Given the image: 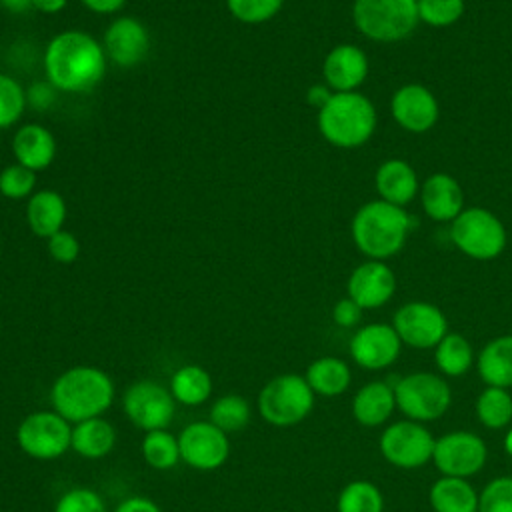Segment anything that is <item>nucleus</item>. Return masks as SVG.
Returning a JSON list of instances; mask_svg holds the SVG:
<instances>
[{
  "label": "nucleus",
  "mask_w": 512,
  "mask_h": 512,
  "mask_svg": "<svg viewBox=\"0 0 512 512\" xmlns=\"http://www.w3.org/2000/svg\"><path fill=\"white\" fill-rule=\"evenodd\" d=\"M434 442L436 438L426 424L400 418L382 430L378 450L390 466L400 470H418L432 462Z\"/></svg>",
  "instance_id": "9d476101"
},
{
  "label": "nucleus",
  "mask_w": 512,
  "mask_h": 512,
  "mask_svg": "<svg viewBox=\"0 0 512 512\" xmlns=\"http://www.w3.org/2000/svg\"><path fill=\"white\" fill-rule=\"evenodd\" d=\"M180 458L188 468L212 472L226 464L230 456V434L210 420L186 424L178 434Z\"/></svg>",
  "instance_id": "4468645a"
},
{
  "label": "nucleus",
  "mask_w": 512,
  "mask_h": 512,
  "mask_svg": "<svg viewBox=\"0 0 512 512\" xmlns=\"http://www.w3.org/2000/svg\"><path fill=\"white\" fill-rule=\"evenodd\" d=\"M420 24L430 28L454 26L466 12L464 0H416Z\"/></svg>",
  "instance_id": "c9c22d12"
},
{
  "label": "nucleus",
  "mask_w": 512,
  "mask_h": 512,
  "mask_svg": "<svg viewBox=\"0 0 512 512\" xmlns=\"http://www.w3.org/2000/svg\"><path fill=\"white\" fill-rule=\"evenodd\" d=\"M352 418L366 428L384 426L396 412L394 386L384 380H370L362 384L352 396Z\"/></svg>",
  "instance_id": "5701e85b"
},
{
  "label": "nucleus",
  "mask_w": 512,
  "mask_h": 512,
  "mask_svg": "<svg viewBox=\"0 0 512 512\" xmlns=\"http://www.w3.org/2000/svg\"><path fill=\"white\" fill-rule=\"evenodd\" d=\"M354 28L376 44H396L418 28L416 0H354Z\"/></svg>",
  "instance_id": "423d86ee"
},
{
  "label": "nucleus",
  "mask_w": 512,
  "mask_h": 512,
  "mask_svg": "<svg viewBox=\"0 0 512 512\" xmlns=\"http://www.w3.org/2000/svg\"><path fill=\"white\" fill-rule=\"evenodd\" d=\"M68 216L66 200L52 188H40L26 200L24 218L30 232L38 238L48 240L52 234L64 230Z\"/></svg>",
  "instance_id": "b1692460"
},
{
  "label": "nucleus",
  "mask_w": 512,
  "mask_h": 512,
  "mask_svg": "<svg viewBox=\"0 0 512 512\" xmlns=\"http://www.w3.org/2000/svg\"><path fill=\"white\" fill-rule=\"evenodd\" d=\"M396 274L384 260L360 262L346 280V296L352 298L364 312L378 310L396 294Z\"/></svg>",
  "instance_id": "f3484780"
},
{
  "label": "nucleus",
  "mask_w": 512,
  "mask_h": 512,
  "mask_svg": "<svg viewBox=\"0 0 512 512\" xmlns=\"http://www.w3.org/2000/svg\"><path fill=\"white\" fill-rule=\"evenodd\" d=\"M112 512H162V508L152 498L134 494L124 498Z\"/></svg>",
  "instance_id": "c03bdc74"
},
{
  "label": "nucleus",
  "mask_w": 512,
  "mask_h": 512,
  "mask_svg": "<svg viewBox=\"0 0 512 512\" xmlns=\"http://www.w3.org/2000/svg\"><path fill=\"white\" fill-rule=\"evenodd\" d=\"M488 460L484 438L472 430H450L436 438L432 464L440 476L472 478Z\"/></svg>",
  "instance_id": "9b49d317"
},
{
  "label": "nucleus",
  "mask_w": 512,
  "mask_h": 512,
  "mask_svg": "<svg viewBox=\"0 0 512 512\" xmlns=\"http://www.w3.org/2000/svg\"><path fill=\"white\" fill-rule=\"evenodd\" d=\"M476 420L488 430H506L512 424V394L508 388L484 386L474 400Z\"/></svg>",
  "instance_id": "7c9ffc66"
},
{
  "label": "nucleus",
  "mask_w": 512,
  "mask_h": 512,
  "mask_svg": "<svg viewBox=\"0 0 512 512\" xmlns=\"http://www.w3.org/2000/svg\"><path fill=\"white\" fill-rule=\"evenodd\" d=\"M208 420L226 434L242 432L252 420L250 402L242 394L218 396L210 406Z\"/></svg>",
  "instance_id": "473e14b6"
},
{
  "label": "nucleus",
  "mask_w": 512,
  "mask_h": 512,
  "mask_svg": "<svg viewBox=\"0 0 512 512\" xmlns=\"http://www.w3.org/2000/svg\"><path fill=\"white\" fill-rule=\"evenodd\" d=\"M232 18L242 24H264L284 6V0H224Z\"/></svg>",
  "instance_id": "4c0bfd02"
},
{
  "label": "nucleus",
  "mask_w": 512,
  "mask_h": 512,
  "mask_svg": "<svg viewBox=\"0 0 512 512\" xmlns=\"http://www.w3.org/2000/svg\"><path fill=\"white\" fill-rule=\"evenodd\" d=\"M116 396L114 380L98 366L78 364L56 376L50 404L70 424L104 416Z\"/></svg>",
  "instance_id": "7ed1b4c3"
},
{
  "label": "nucleus",
  "mask_w": 512,
  "mask_h": 512,
  "mask_svg": "<svg viewBox=\"0 0 512 512\" xmlns=\"http://www.w3.org/2000/svg\"><path fill=\"white\" fill-rule=\"evenodd\" d=\"M118 442V432L104 416L88 418L72 424V452L86 460H100L108 456Z\"/></svg>",
  "instance_id": "a878e982"
},
{
  "label": "nucleus",
  "mask_w": 512,
  "mask_h": 512,
  "mask_svg": "<svg viewBox=\"0 0 512 512\" xmlns=\"http://www.w3.org/2000/svg\"><path fill=\"white\" fill-rule=\"evenodd\" d=\"M124 416L140 430H162L174 418L176 400L172 398L168 386L158 380L142 378L132 382L122 394Z\"/></svg>",
  "instance_id": "f8f14e48"
},
{
  "label": "nucleus",
  "mask_w": 512,
  "mask_h": 512,
  "mask_svg": "<svg viewBox=\"0 0 512 512\" xmlns=\"http://www.w3.org/2000/svg\"><path fill=\"white\" fill-rule=\"evenodd\" d=\"M336 512H384V494L370 480H350L336 498Z\"/></svg>",
  "instance_id": "72a5a7b5"
},
{
  "label": "nucleus",
  "mask_w": 512,
  "mask_h": 512,
  "mask_svg": "<svg viewBox=\"0 0 512 512\" xmlns=\"http://www.w3.org/2000/svg\"><path fill=\"white\" fill-rule=\"evenodd\" d=\"M362 316H364V310L348 296L340 298L334 306H332V322L338 326V328H358L362 326Z\"/></svg>",
  "instance_id": "79ce46f5"
},
{
  "label": "nucleus",
  "mask_w": 512,
  "mask_h": 512,
  "mask_svg": "<svg viewBox=\"0 0 512 512\" xmlns=\"http://www.w3.org/2000/svg\"><path fill=\"white\" fill-rule=\"evenodd\" d=\"M46 250L54 262L72 264L80 256V242L70 230H60L46 240Z\"/></svg>",
  "instance_id": "a19ab883"
},
{
  "label": "nucleus",
  "mask_w": 512,
  "mask_h": 512,
  "mask_svg": "<svg viewBox=\"0 0 512 512\" xmlns=\"http://www.w3.org/2000/svg\"><path fill=\"white\" fill-rule=\"evenodd\" d=\"M450 242L472 260H494L498 258L508 244L506 226L502 220L488 208L466 206L448 228Z\"/></svg>",
  "instance_id": "0eeeda50"
},
{
  "label": "nucleus",
  "mask_w": 512,
  "mask_h": 512,
  "mask_svg": "<svg viewBox=\"0 0 512 512\" xmlns=\"http://www.w3.org/2000/svg\"><path fill=\"white\" fill-rule=\"evenodd\" d=\"M390 116L402 130L424 134L440 118V104L434 92L420 82H406L390 96Z\"/></svg>",
  "instance_id": "dca6fc26"
},
{
  "label": "nucleus",
  "mask_w": 512,
  "mask_h": 512,
  "mask_svg": "<svg viewBox=\"0 0 512 512\" xmlns=\"http://www.w3.org/2000/svg\"><path fill=\"white\" fill-rule=\"evenodd\" d=\"M502 448H504V452L512 458V424L506 428V432H504V440H502Z\"/></svg>",
  "instance_id": "8fccbe9b"
},
{
  "label": "nucleus",
  "mask_w": 512,
  "mask_h": 512,
  "mask_svg": "<svg viewBox=\"0 0 512 512\" xmlns=\"http://www.w3.org/2000/svg\"><path fill=\"white\" fill-rule=\"evenodd\" d=\"M420 178L416 168L402 158H388L378 164L374 174V188L380 200L406 208L418 198Z\"/></svg>",
  "instance_id": "4be33fe9"
},
{
  "label": "nucleus",
  "mask_w": 512,
  "mask_h": 512,
  "mask_svg": "<svg viewBox=\"0 0 512 512\" xmlns=\"http://www.w3.org/2000/svg\"><path fill=\"white\" fill-rule=\"evenodd\" d=\"M478 512H512V476L492 478L478 496Z\"/></svg>",
  "instance_id": "58836bf2"
},
{
  "label": "nucleus",
  "mask_w": 512,
  "mask_h": 512,
  "mask_svg": "<svg viewBox=\"0 0 512 512\" xmlns=\"http://www.w3.org/2000/svg\"><path fill=\"white\" fill-rule=\"evenodd\" d=\"M38 172L12 162L0 168V194L8 200H28L36 192Z\"/></svg>",
  "instance_id": "e433bc0d"
},
{
  "label": "nucleus",
  "mask_w": 512,
  "mask_h": 512,
  "mask_svg": "<svg viewBox=\"0 0 512 512\" xmlns=\"http://www.w3.org/2000/svg\"><path fill=\"white\" fill-rule=\"evenodd\" d=\"M58 94H60V92H58L48 80H44V82H34V84H30V86L26 88V102H28V108H34V110H48V108L54 104V100H56Z\"/></svg>",
  "instance_id": "37998d69"
},
{
  "label": "nucleus",
  "mask_w": 512,
  "mask_h": 512,
  "mask_svg": "<svg viewBox=\"0 0 512 512\" xmlns=\"http://www.w3.org/2000/svg\"><path fill=\"white\" fill-rule=\"evenodd\" d=\"M106 66L108 58L102 42L84 30H62L44 46V76L64 94L94 90L104 78Z\"/></svg>",
  "instance_id": "f257e3e1"
},
{
  "label": "nucleus",
  "mask_w": 512,
  "mask_h": 512,
  "mask_svg": "<svg viewBox=\"0 0 512 512\" xmlns=\"http://www.w3.org/2000/svg\"><path fill=\"white\" fill-rule=\"evenodd\" d=\"M414 226L416 220L406 208L376 198L364 202L354 212L350 236L362 256L386 262L402 252Z\"/></svg>",
  "instance_id": "f03ea898"
},
{
  "label": "nucleus",
  "mask_w": 512,
  "mask_h": 512,
  "mask_svg": "<svg viewBox=\"0 0 512 512\" xmlns=\"http://www.w3.org/2000/svg\"><path fill=\"white\" fill-rule=\"evenodd\" d=\"M402 342L386 322H368L354 330L348 342L350 358L362 370L378 372L390 368L402 354Z\"/></svg>",
  "instance_id": "2eb2a0df"
},
{
  "label": "nucleus",
  "mask_w": 512,
  "mask_h": 512,
  "mask_svg": "<svg viewBox=\"0 0 512 512\" xmlns=\"http://www.w3.org/2000/svg\"><path fill=\"white\" fill-rule=\"evenodd\" d=\"M82 6L94 14L100 16H110L122 10V6L126 4V0H80Z\"/></svg>",
  "instance_id": "a18cd8bd"
},
{
  "label": "nucleus",
  "mask_w": 512,
  "mask_h": 512,
  "mask_svg": "<svg viewBox=\"0 0 512 512\" xmlns=\"http://www.w3.org/2000/svg\"><path fill=\"white\" fill-rule=\"evenodd\" d=\"M100 42L108 62L120 68L140 64L150 52V32L146 24L134 16H116L110 20Z\"/></svg>",
  "instance_id": "a211bd4d"
},
{
  "label": "nucleus",
  "mask_w": 512,
  "mask_h": 512,
  "mask_svg": "<svg viewBox=\"0 0 512 512\" xmlns=\"http://www.w3.org/2000/svg\"><path fill=\"white\" fill-rule=\"evenodd\" d=\"M330 96H332V90H330L324 82L312 84V86L306 90V100H308V104L314 106L316 110H320V108L328 102Z\"/></svg>",
  "instance_id": "49530a36"
},
{
  "label": "nucleus",
  "mask_w": 512,
  "mask_h": 512,
  "mask_svg": "<svg viewBox=\"0 0 512 512\" xmlns=\"http://www.w3.org/2000/svg\"><path fill=\"white\" fill-rule=\"evenodd\" d=\"M392 386L396 410L414 422L428 424L440 420L452 404V388L438 372H410L400 376Z\"/></svg>",
  "instance_id": "6e6552de"
},
{
  "label": "nucleus",
  "mask_w": 512,
  "mask_h": 512,
  "mask_svg": "<svg viewBox=\"0 0 512 512\" xmlns=\"http://www.w3.org/2000/svg\"><path fill=\"white\" fill-rule=\"evenodd\" d=\"M26 108V88L12 74L0 72V130L20 124Z\"/></svg>",
  "instance_id": "f704fd0d"
},
{
  "label": "nucleus",
  "mask_w": 512,
  "mask_h": 512,
  "mask_svg": "<svg viewBox=\"0 0 512 512\" xmlns=\"http://www.w3.org/2000/svg\"><path fill=\"white\" fill-rule=\"evenodd\" d=\"M10 148L14 154V162L34 172H42L50 168L58 152L56 136L52 134L50 128H46L40 122L18 124L16 132L12 134Z\"/></svg>",
  "instance_id": "412c9836"
},
{
  "label": "nucleus",
  "mask_w": 512,
  "mask_h": 512,
  "mask_svg": "<svg viewBox=\"0 0 512 512\" xmlns=\"http://www.w3.org/2000/svg\"><path fill=\"white\" fill-rule=\"evenodd\" d=\"M316 394L304 374L284 372L270 378L256 396V410L264 422L276 428H290L304 422L314 410Z\"/></svg>",
  "instance_id": "39448f33"
},
{
  "label": "nucleus",
  "mask_w": 512,
  "mask_h": 512,
  "mask_svg": "<svg viewBox=\"0 0 512 512\" xmlns=\"http://www.w3.org/2000/svg\"><path fill=\"white\" fill-rule=\"evenodd\" d=\"M418 200L422 212L438 224H450L464 208L462 184L448 172H434L420 184Z\"/></svg>",
  "instance_id": "aec40b11"
},
{
  "label": "nucleus",
  "mask_w": 512,
  "mask_h": 512,
  "mask_svg": "<svg viewBox=\"0 0 512 512\" xmlns=\"http://www.w3.org/2000/svg\"><path fill=\"white\" fill-rule=\"evenodd\" d=\"M212 376L200 364H182L178 366L168 382V390L176 404L200 406L212 396Z\"/></svg>",
  "instance_id": "c85d7f7f"
},
{
  "label": "nucleus",
  "mask_w": 512,
  "mask_h": 512,
  "mask_svg": "<svg viewBox=\"0 0 512 512\" xmlns=\"http://www.w3.org/2000/svg\"><path fill=\"white\" fill-rule=\"evenodd\" d=\"M304 378L316 396L334 398L352 384V368L338 356H320L306 366Z\"/></svg>",
  "instance_id": "bb28decb"
},
{
  "label": "nucleus",
  "mask_w": 512,
  "mask_h": 512,
  "mask_svg": "<svg viewBox=\"0 0 512 512\" xmlns=\"http://www.w3.org/2000/svg\"><path fill=\"white\" fill-rule=\"evenodd\" d=\"M142 460L154 470H172L182 462L178 436L170 434L166 428L144 432L140 442Z\"/></svg>",
  "instance_id": "2f4dec72"
},
{
  "label": "nucleus",
  "mask_w": 512,
  "mask_h": 512,
  "mask_svg": "<svg viewBox=\"0 0 512 512\" xmlns=\"http://www.w3.org/2000/svg\"><path fill=\"white\" fill-rule=\"evenodd\" d=\"M0 8L10 14H24L32 10V0H0Z\"/></svg>",
  "instance_id": "09e8293b"
},
{
  "label": "nucleus",
  "mask_w": 512,
  "mask_h": 512,
  "mask_svg": "<svg viewBox=\"0 0 512 512\" xmlns=\"http://www.w3.org/2000/svg\"><path fill=\"white\" fill-rule=\"evenodd\" d=\"M316 126L328 144L352 150L364 146L374 136L378 112L374 102L360 90L332 92L316 114Z\"/></svg>",
  "instance_id": "20e7f679"
},
{
  "label": "nucleus",
  "mask_w": 512,
  "mask_h": 512,
  "mask_svg": "<svg viewBox=\"0 0 512 512\" xmlns=\"http://www.w3.org/2000/svg\"><path fill=\"white\" fill-rule=\"evenodd\" d=\"M390 324L400 342L416 350H434V346L450 332L446 314L426 300L404 302L394 312Z\"/></svg>",
  "instance_id": "ddd939ff"
},
{
  "label": "nucleus",
  "mask_w": 512,
  "mask_h": 512,
  "mask_svg": "<svg viewBox=\"0 0 512 512\" xmlns=\"http://www.w3.org/2000/svg\"><path fill=\"white\" fill-rule=\"evenodd\" d=\"M68 6V0H32V10L42 14H58Z\"/></svg>",
  "instance_id": "de8ad7c7"
},
{
  "label": "nucleus",
  "mask_w": 512,
  "mask_h": 512,
  "mask_svg": "<svg viewBox=\"0 0 512 512\" xmlns=\"http://www.w3.org/2000/svg\"><path fill=\"white\" fill-rule=\"evenodd\" d=\"M370 74L366 52L352 42L330 48L322 60V80L332 92H354Z\"/></svg>",
  "instance_id": "6ab92c4d"
},
{
  "label": "nucleus",
  "mask_w": 512,
  "mask_h": 512,
  "mask_svg": "<svg viewBox=\"0 0 512 512\" xmlns=\"http://www.w3.org/2000/svg\"><path fill=\"white\" fill-rule=\"evenodd\" d=\"M480 492L466 478L440 476L428 490L432 512H478Z\"/></svg>",
  "instance_id": "cd10ccee"
},
{
  "label": "nucleus",
  "mask_w": 512,
  "mask_h": 512,
  "mask_svg": "<svg viewBox=\"0 0 512 512\" xmlns=\"http://www.w3.org/2000/svg\"><path fill=\"white\" fill-rule=\"evenodd\" d=\"M476 372L486 386L512 388V334H500L482 346Z\"/></svg>",
  "instance_id": "393cba45"
},
{
  "label": "nucleus",
  "mask_w": 512,
  "mask_h": 512,
  "mask_svg": "<svg viewBox=\"0 0 512 512\" xmlns=\"http://www.w3.org/2000/svg\"><path fill=\"white\" fill-rule=\"evenodd\" d=\"M54 512H108V508L100 492L78 486L60 494L54 504Z\"/></svg>",
  "instance_id": "ea45409f"
},
{
  "label": "nucleus",
  "mask_w": 512,
  "mask_h": 512,
  "mask_svg": "<svg viewBox=\"0 0 512 512\" xmlns=\"http://www.w3.org/2000/svg\"><path fill=\"white\" fill-rule=\"evenodd\" d=\"M434 364L444 378H460L476 366V352L464 334L450 330L434 346Z\"/></svg>",
  "instance_id": "c756f323"
},
{
  "label": "nucleus",
  "mask_w": 512,
  "mask_h": 512,
  "mask_svg": "<svg viewBox=\"0 0 512 512\" xmlns=\"http://www.w3.org/2000/svg\"><path fill=\"white\" fill-rule=\"evenodd\" d=\"M18 448L34 460H56L72 448V424L56 410H34L16 426Z\"/></svg>",
  "instance_id": "1a4fd4ad"
}]
</instances>
